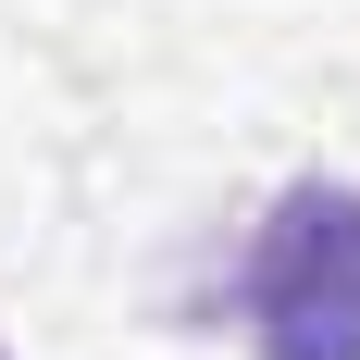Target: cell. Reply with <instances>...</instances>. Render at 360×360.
<instances>
[{
	"label": "cell",
	"instance_id": "6da1fadb",
	"mask_svg": "<svg viewBox=\"0 0 360 360\" xmlns=\"http://www.w3.org/2000/svg\"><path fill=\"white\" fill-rule=\"evenodd\" d=\"M236 311H249L261 360H360V186L298 174L261 212Z\"/></svg>",
	"mask_w": 360,
	"mask_h": 360
}]
</instances>
